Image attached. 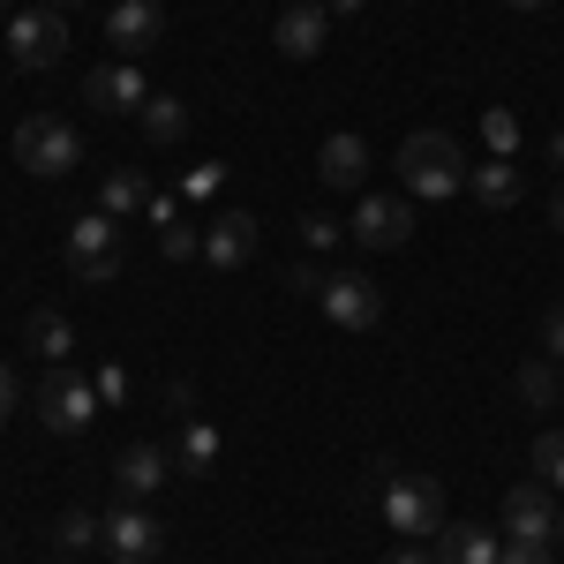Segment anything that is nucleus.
Wrapping results in <instances>:
<instances>
[{
    "label": "nucleus",
    "instance_id": "obj_1",
    "mask_svg": "<svg viewBox=\"0 0 564 564\" xmlns=\"http://www.w3.org/2000/svg\"><path fill=\"white\" fill-rule=\"evenodd\" d=\"M399 181L414 188V196H459L467 188V159H459V143L444 129H414L406 143H399Z\"/></svg>",
    "mask_w": 564,
    "mask_h": 564
},
{
    "label": "nucleus",
    "instance_id": "obj_2",
    "mask_svg": "<svg viewBox=\"0 0 564 564\" xmlns=\"http://www.w3.org/2000/svg\"><path fill=\"white\" fill-rule=\"evenodd\" d=\"M15 159H23V174H39V181L76 174V166H84V129L61 121V113H31V121L15 129Z\"/></svg>",
    "mask_w": 564,
    "mask_h": 564
},
{
    "label": "nucleus",
    "instance_id": "obj_3",
    "mask_svg": "<svg viewBox=\"0 0 564 564\" xmlns=\"http://www.w3.org/2000/svg\"><path fill=\"white\" fill-rule=\"evenodd\" d=\"M384 527L406 534V542H436L444 534V489L430 475H414V467L384 475Z\"/></svg>",
    "mask_w": 564,
    "mask_h": 564
},
{
    "label": "nucleus",
    "instance_id": "obj_4",
    "mask_svg": "<svg viewBox=\"0 0 564 564\" xmlns=\"http://www.w3.org/2000/svg\"><path fill=\"white\" fill-rule=\"evenodd\" d=\"M316 302H324V316H332L339 332H377V324H384V286H377L369 271H324Z\"/></svg>",
    "mask_w": 564,
    "mask_h": 564
},
{
    "label": "nucleus",
    "instance_id": "obj_5",
    "mask_svg": "<svg viewBox=\"0 0 564 564\" xmlns=\"http://www.w3.org/2000/svg\"><path fill=\"white\" fill-rule=\"evenodd\" d=\"M68 271L84 279V286H106V279H121V218L90 212L68 226Z\"/></svg>",
    "mask_w": 564,
    "mask_h": 564
},
{
    "label": "nucleus",
    "instance_id": "obj_6",
    "mask_svg": "<svg viewBox=\"0 0 564 564\" xmlns=\"http://www.w3.org/2000/svg\"><path fill=\"white\" fill-rule=\"evenodd\" d=\"M39 422L53 436H84L90 422H98V384L76 377V369H53V377L39 384Z\"/></svg>",
    "mask_w": 564,
    "mask_h": 564
},
{
    "label": "nucleus",
    "instance_id": "obj_7",
    "mask_svg": "<svg viewBox=\"0 0 564 564\" xmlns=\"http://www.w3.org/2000/svg\"><path fill=\"white\" fill-rule=\"evenodd\" d=\"M8 53H15V68H61V53H68L61 8H15L8 15Z\"/></svg>",
    "mask_w": 564,
    "mask_h": 564
},
{
    "label": "nucleus",
    "instance_id": "obj_8",
    "mask_svg": "<svg viewBox=\"0 0 564 564\" xmlns=\"http://www.w3.org/2000/svg\"><path fill=\"white\" fill-rule=\"evenodd\" d=\"M564 527V505L550 481H512L505 489V534H520V542H557Z\"/></svg>",
    "mask_w": 564,
    "mask_h": 564
},
{
    "label": "nucleus",
    "instance_id": "obj_9",
    "mask_svg": "<svg viewBox=\"0 0 564 564\" xmlns=\"http://www.w3.org/2000/svg\"><path fill=\"white\" fill-rule=\"evenodd\" d=\"M159 550H166V527L151 520L143 505L121 497V512H106V557L113 564H151Z\"/></svg>",
    "mask_w": 564,
    "mask_h": 564
},
{
    "label": "nucleus",
    "instance_id": "obj_10",
    "mask_svg": "<svg viewBox=\"0 0 564 564\" xmlns=\"http://www.w3.org/2000/svg\"><path fill=\"white\" fill-rule=\"evenodd\" d=\"M143 98H151V84L135 61H106L84 76V106H98V113H143Z\"/></svg>",
    "mask_w": 564,
    "mask_h": 564
},
{
    "label": "nucleus",
    "instance_id": "obj_11",
    "mask_svg": "<svg viewBox=\"0 0 564 564\" xmlns=\"http://www.w3.org/2000/svg\"><path fill=\"white\" fill-rule=\"evenodd\" d=\"M257 241H263V226L249 212H218L212 226H204V263H212V271H241V263L257 257Z\"/></svg>",
    "mask_w": 564,
    "mask_h": 564
},
{
    "label": "nucleus",
    "instance_id": "obj_12",
    "mask_svg": "<svg viewBox=\"0 0 564 564\" xmlns=\"http://www.w3.org/2000/svg\"><path fill=\"white\" fill-rule=\"evenodd\" d=\"M159 31H166L159 0H113V15H106V39H113L121 61H143V53L159 45Z\"/></svg>",
    "mask_w": 564,
    "mask_h": 564
},
{
    "label": "nucleus",
    "instance_id": "obj_13",
    "mask_svg": "<svg viewBox=\"0 0 564 564\" xmlns=\"http://www.w3.org/2000/svg\"><path fill=\"white\" fill-rule=\"evenodd\" d=\"M414 234V204L406 196H361V212H354V241L361 249H399Z\"/></svg>",
    "mask_w": 564,
    "mask_h": 564
},
{
    "label": "nucleus",
    "instance_id": "obj_14",
    "mask_svg": "<svg viewBox=\"0 0 564 564\" xmlns=\"http://www.w3.org/2000/svg\"><path fill=\"white\" fill-rule=\"evenodd\" d=\"M271 45H279L286 61H316V53L332 45V15H324V0H294V8L279 15V31H271Z\"/></svg>",
    "mask_w": 564,
    "mask_h": 564
},
{
    "label": "nucleus",
    "instance_id": "obj_15",
    "mask_svg": "<svg viewBox=\"0 0 564 564\" xmlns=\"http://www.w3.org/2000/svg\"><path fill=\"white\" fill-rule=\"evenodd\" d=\"M166 475H174V452H159V444H129V452L113 459V489H121L129 505H143Z\"/></svg>",
    "mask_w": 564,
    "mask_h": 564
},
{
    "label": "nucleus",
    "instance_id": "obj_16",
    "mask_svg": "<svg viewBox=\"0 0 564 564\" xmlns=\"http://www.w3.org/2000/svg\"><path fill=\"white\" fill-rule=\"evenodd\" d=\"M316 174H324V188H361L369 181V143L361 135H324V151H316Z\"/></svg>",
    "mask_w": 564,
    "mask_h": 564
},
{
    "label": "nucleus",
    "instance_id": "obj_17",
    "mask_svg": "<svg viewBox=\"0 0 564 564\" xmlns=\"http://www.w3.org/2000/svg\"><path fill=\"white\" fill-rule=\"evenodd\" d=\"M497 534L481 520H444V534H436V564H497Z\"/></svg>",
    "mask_w": 564,
    "mask_h": 564
},
{
    "label": "nucleus",
    "instance_id": "obj_18",
    "mask_svg": "<svg viewBox=\"0 0 564 564\" xmlns=\"http://www.w3.org/2000/svg\"><path fill=\"white\" fill-rule=\"evenodd\" d=\"M467 196H475L481 212H512V204H520V166H512V159L467 166Z\"/></svg>",
    "mask_w": 564,
    "mask_h": 564
},
{
    "label": "nucleus",
    "instance_id": "obj_19",
    "mask_svg": "<svg viewBox=\"0 0 564 564\" xmlns=\"http://www.w3.org/2000/svg\"><path fill=\"white\" fill-rule=\"evenodd\" d=\"M23 339H31V354L53 361V369H68V354H76V332H68V316H61V308H31Z\"/></svg>",
    "mask_w": 564,
    "mask_h": 564
},
{
    "label": "nucleus",
    "instance_id": "obj_20",
    "mask_svg": "<svg viewBox=\"0 0 564 564\" xmlns=\"http://www.w3.org/2000/svg\"><path fill=\"white\" fill-rule=\"evenodd\" d=\"M98 212H106V218L151 212V181L135 174V166H113V174H106V188H98Z\"/></svg>",
    "mask_w": 564,
    "mask_h": 564
},
{
    "label": "nucleus",
    "instance_id": "obj_21",
    "mask_svg": "<svg viewBox=\"0 0 564 564\" xmlns=\"http://www.w3.org/2000/svg\"><path fill=\"white\" fill-rule=\"evenodd\" d=\"M143 135H151V143H181V135H188V106L166 98V90H151V98H143Z\"/></svg>",
    "mask_w": 564,
    "mask_h": 564
},
{
    "label": "nucleus",
    "instance_id": "obj_22",
    "mask_svg": "<svg viewBox=\"0 0 564 564\" xmlns=\"http://www.w3.org/2000/svg\"><path fill=\"white\" fill-rule=\"evenodd\" d=\"M212 459H218V430H212V422H181L174 467H181V475H212Z\"/></svg>",
    "mask_w": 564,
    "mask_h": 564
},
{
    "label": "nucleus",
    "instance_id": "obj_23",
    "mask_svg": "<svg viewBox=\"0 0 564 564\" xmlns=\"http://www.w3.org/2000/svg\"><path fill=\"white\" fill-rule=\"evenodd\" d=\"M53 542H61V557L106 550V520H98V512H61V520H53Z\"/></svg>",
    "mask_w": 564,
    "mask_h": 564
},
{
    "label": "nucleus",
    "instance_id": "obj_24",
    "mask_svg": "<svg viewBox=\"0 0 564 564\" xmlns=\"http://www.w3.org/2000/svg\"><path fill=\"white\" fill-rule=\"evenodd\" d=\"M481 143H489V159H512L520 151V113L512 106H489L481 113Z\"/></svg>",
    "mask_w": 564,
    "mask_h": 564
},
{
    "label": "nucleus",
    "instance_id": "obj_25",
    "mask_svg": "<svg viewBox=\"0 0 564 564\" xmlns=\"http://www.w3.org/2000/svg\"><path fill=\"white\" fill-rule=\"evenodd\" d=\"M534 481L564 489V430H542V436H534Z\"/></svg>",
    "mask_w": 564,
    "mask_h": 564
},
{
    "label": "nucleus",
    "instance_id": "obj_26",
    "mask_svg": "<svg viewBox=\"0 0 564 564\" xmlns=\"http://www.w3.org/2000/svg\"><path fill=\"white\" fill-rule=\"evenodd\" d=\"M520 399L527 406H557V369H550V361H527L520 369Z\"/></svg>",
    "mask_w": 564,
    "mask_h": 564
},
{
    "label": "nucleus",
    "instance_id": "obj_27",
    "mask_svg": "<svg viewBox=\"0 0 564 564\" xmlns=\"http://www.w3.org/2000/svg\"><path fill=\"white\" fill-rule=\"evenodd\" d=\"M497 564H557V557H550V542H520V534H505Z\"/></svg>",
    "mask_w": 564,
    "mask_h": 564
},
{
    "label": "nucleus",
    "instance_id": "obj_28",
    "mask_svg": "<svg viewBox=\"0 0 564 564\" xmlns=\"http://www.w3.org/2000/svg\"><path fill=\"white\" fill-rule=\"evenodd\" d=\"M542 347H550V361H564V302L542 316Z\"/></svg>",
    "mask_w": 564,
    "mask_h": 564
},
{
    "label": "nucleus",
    "instance_id": "obj_29",
    "mask_svg": "<svg viewBox=\"0 0 564 564\" xmlns=\"http://www.w3.org/2000/svg\"><path fill=\"white\" fill-rule=\"evenodd\" d=\"M302 241H308V249H332V241H339V226L316 212V218H302Z\"/></svg>",
    "mask_w": 564,
    "mask_h": 564
},
{
    "label": "nucleus",
    "instance_id": "obj_30",
    "mask_svg": "<svg viewBox=\"0 0 564 564\" xmlns=\"http://www.w3.org/2000/svg\"><path fill=\"white\" fill-rule=\"evenodd\" d=\"M15 391H23V384H15V369L0 361V430H8V414H15Z\"/></svg>",
    "mask_w": 564,
    "mask_h": 564
},
{
    "label": "nucleus",
    "instance_id": "obj_31",
    "mask_svg": "<svg viewBox=\"0 0 564 564\" xmlns=\"http://www.w3.org/2000/svg\"><path fill=\"white\" fill-rule=\"evenodd\" d=\"M90 384H98V399H129V377H121V369H98Z\"/></svg>",
    "mask_w": 564,
    "mask_h": 564
},
{
    "label": "nucleus",
    "instance_id": "obj_32",
    "mask_svg": "<svg viewBox=\"0 0 564 564\" xmlns=\"http://www.w3.org/2000/svg\"><path fill=\"white\" fill-rule=\"evenodd\" d=\"M166 257H196V234L188 226H166Z\"/></svg>",
    "mask_w": 564,
    "mask_h": 564
},
{
    "label": "nucleus",
    "instance_id": "obj_33",
    "mask_svg": "<svg viewBox=\"0 0 564 564\" xmlns=\"http://www.w3.org/2000/svg\"><path fill=\"white\" fill-rule=\"evenodd\" d=\"M181 188H188V196H212V188H218V166H196V174L181 181Z\"/></svg>",
    "mask_w": 564,
    "mask_h": 564
},
{
    "label": "nucleus",
    "instance_id": "obj_34",
    "mask_svg": "<svg viewBox=\"0 0 564 564\" xmlns=\"http://www.w3.org/2000/svg\"><path fill=\"white\" fill-rule=\"evenodd\" d=\"M391 564H436V550H399Z\"/></svg>",
    "mask_w": 564,
    "mask_h": 564
},
{
    "label": "nucleus",
    "instance_id": "obj_35",
    "mask_svg": "<svg viewBox=\"0 0 564 564\" xmlns=\"http://www.w3.org/2000/svg\"><path fill=\"white\" fill-rule=\"evenodd\" d=\"M550 166H557V181H564V129L550 135Z\"/></svg>",
    "mask_w": 564,
    "mask_h": 564
},
{
    "label": "nucleus",
    "instance_id": "obj_36",
    "mask_svg": "<svg viewBox=\"0 0 564 564\" xmlns=\"http://www.w3.org/2000/svg\"><path fill=\"white\" fill-rule=\"evenodd\" d=\"M550 226L564 234V181H557V196H550Z\"/></svg>",
    "mask_w": 564,
    "mask_h": 564
},
{
    "label": "nucleus",
    "instance_id": "obj_37",
    "mask_svg": "<svg viewBox=\"0 0 564 564\" xmlns=\"http://www.w3.org/2000/svg\"><path fill=\"white\" fill-rule=\"evenodd\" d=\"M324 15H361V0H324Z\"/></svg>",
    "mask_w": 564,
    "mask_h": 564
},
{
    "label": "nucleus",
    "instance_id": "obj_38",
    "mask_svg": "<svg viewBox=\"0 0 564 564\" xmlns=\"http://www.w3.org/2000/svg\"><path fill=\"white\" fill-rule=\"evenodd\" d=\"M45 8H84V0H45Z\"/></svg>",
    "mask_w": 564,
    "mask_h": 564
},
{
    "label": "nucleus",
    "instance_id": "obj_39",
    "mask_svg": "<svg viewBox=\"0 0 564 564\" xmlns=\"http://www.w3.org/2000/svg\"><path fill=\"white\" fill-rule=\"evenodd\" d=\"M512 8H550V0H512Z\"/></svg>",
    "mask_w": 564,
    "mask_h": 564
},
{
    "label": "nucleus",
    "instance_id": "obj_40",
    "mask_svg": "<svg viewBox=\"0 0 564 564\" xmlns=\"http://www.w3.org/2000/svg\"><path fill=\"white\" fill-rule=\"evenodd\" d=\"M557 399H564V361H557Z\"/></svg>",
    "mask_w": 564,
    "mask_h": 564
},
{
    "label": "nucleus",
    "instance_id": "obj_41",
    "mask_svg": "<svg viewBox=\"0 0 564 564\" xmlns=\"http://www.w3.org/2000/svg\"><path fill=\"white\" fill-rule=\"evenodd\" d=\"M53 564H76V557H53Z\"/></svg>",
    "mask_w": 564,
    "mask_h": 564
},
{
    "label": "nucleus",
    "instance_id": "obj_42",
    "mask_svg": "<svg viewBox=\"0 0 564 564\" xmlns=\"http://www.w3.org/2000/svg\"><path fill=\"white\" fill-rule=\"evenodd\" d=\"M557 542H564V527H557Z\"/></svg>",
    "mask_w": 564,
    "mask_h": 564
}]
</instances>
